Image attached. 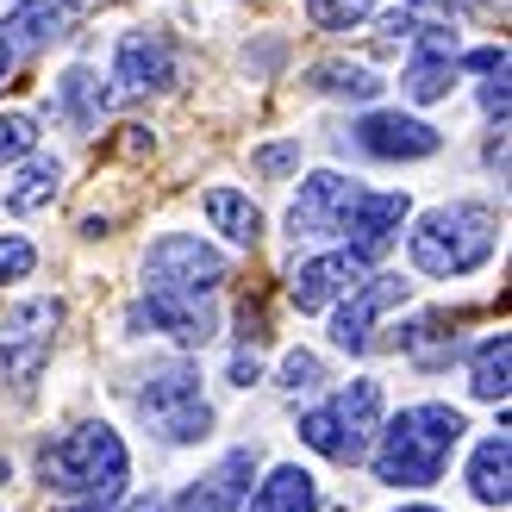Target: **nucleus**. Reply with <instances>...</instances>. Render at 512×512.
Returning <instances> with one entry per match:
<instances>
[{
    "label": "nucleus",
    "instance_id": "nucleus-1",
    "mask_svg": "<svg viewBox=\"0 0 512 512\" xmlns=\"http://www.w3.org/2000/svg\"><path fill=\"white\" fill-rule=\"evenodd\" d=\"M463 413L456 406H406L400 419H388V431H381L375 444V481L381 488H431V481L444 475L450 450L463 444Z\"/></svg>",
    "mask_w": 512,
    "mask_h": 512
},
{
    "label": "nucleus",
    "instance_id": "nucleus-2",
    "mask_svg": "<svg viewBox=\"0 0 512 512\" xmlns=\"http://www.w3.org/2000/svg\"><path fill=\"white\" fill-rule=\"evenodd\" d=\"M38 475L50 494H69V500H94L107 506L119 494V481L132 475V450H125V438L113 425H75L69 438L44 444L38 456Z\"/></svg>",
    "mask_w": 512,
    "mask_h": 512
},
{
    "label": "nucleus",
    "instance_id": "nucleus-3",
    "mask_svg": "<svg viewBox=\"0 0 512 512\" xmlns=\"http://www.w3.org/2000/svg\"><path fill=\"white\" fill-rule=\"evenodd\" d=\"M406 250H413V269L419 275H469L494 256V213L475 207V200H456V207H431L413 238H406Z\"/></svg>",
    "mask_w": 512,
    "mask_h": 512
},
{
    "label": "nucleus",
    "instance_id": "nucleus-4",
    "mask_svg": "<svg viewBox=\"0 0 512 512\" xmlns=\"http://www.w3.org/2000/svg\"><path fill=\"white\" fill-rule=\"evenodd\" d=\"M300 444L319 450L325 463H363L369 456V438L381 431V381L356 375L350 388H338L325 406H313V413H300Z\"/></svg>",
    "mask_w": 512,
    "mask_h": 512
},
{
    "label": "nucleus",
    "instance_id": "nucleus-5",
    "mask_svg": "<svg viewBox=\"0 0 512 512\" xmlns=\"http://www.w3.org/2000/svg\"><path fill=\"white\" fill-rule=\"evenodd\" d=\"M138 413L163 444H200L213 431V406L200 394V369L194 363H157L138 388Z\"/></svg>",
    "mask_w": 512,
    "mask_h": 512
},
{
    "label": "nucleus",
    "instance_id": "nucleus-6",
    "mask_svg": "<svg viewBox=\"0 0 512 512\" xmlns=\"http://www.w3.org/2000/svg\"><path fill=\"white\" fill-rule=\"evenodd\" d=\"M225 281V256L200 244L194 232H169L144 256V294H182V300H213Z\"/></svg>",
    "mask_w": 512,
    "mask_h": 512
},
{
    "label": "nucleus",
    "instance_id": "nucleus-7",
    "mask_svg": "<svg viewBox=\"0 0 512 512\" xmlns=\"http://www.w3.org/2000/svg\"><path fill=\"white\" fill-rule=\"evenodd\" d=\"M63 325V300H19L0 313V381L13 388H32L44 356H50V338Z\"/></svg>",
    "mask_w": 512,
    "mask_h": 512
},
{
    "label": "nucleus",
    "instance_id": "nucleus-8",
    "mask_svg": "<svg viewBox=\"0 0 512 512\" xmlns=\"http://www.w3.org/2000/svg\"><path fill=\"white\" fill-rule=\"evenodd\" d=\"M350 144L375 163H419V157H438L444 150V132L413 119V113H363L350 125Z\"/></svg>",
    "mask_w": 512,
    "mask_h": 512
},
{
    "label": "nucleus",
    "instance_id": "nucleus-9",
    "mask_svg": "<svg viewBox=\"0 0 512 512\" xmlns=\"http://www.w3.org/2000/svg\"><path fill=\"white\" fill-rule=\"evenodd\" d=\"M356 194H363V188H356L350 175H338V169L306 175L300 194H294V207H288V232H294V238H338Z\"/></svg>",
    "mask_w": 512,
    "mask_h": 512
},
{
    "label": "nucleus",
    "instance_id": "nucleus-10",
    "mask_svg": "<svg viewBox=\"0 0 512 512\" xmlns=\"http://www.w3.org/2000/svg\"><path fill=\"white\" fill-rule=\"evenodd\" d=\"M406 213H413V200L406 194H356L350 200V213H344V244H350V256H363V263H375V256H388L394 250V238H400V225H406Z\"/></svg>",
    "mask_w": 512,
    "mask_h": 512
},
{
    "label": "nucleus",
    "instance_id": "nucleus-11",
    "mask_svg": "<svg viewBox=\"0 0 512 512\" xmlns=\"http://www.w3.org/2000/svg\"><path fill=\"white\" fill-rule=\"evenodd\" d=\"M400 300H406V281L400 275H363L344 294L338 319H331V344H338V350H369L375 344V319L388 313V306H400Z\"/></svg>",
    "mask_w": 512,
    "mask_h": 512
},
{
    "label": "nucleus",
    "instance_id": "nucleus-12",
    "mask_svg": "<svg viewBox=\"0 0 512 512\" xmlns=\"http://www.w3.org/2000/svg\"><path fill=\"white\" fill-rule=\"evenodd\" d=\"M113 82L119 100H138V94H163L175 82V50L163 32H125L113 50Z\"/></svg>",
    "mask_w": 512,
    "mask_h": 512
},
{
    "label": "nucleus",
    "instance_id": "nucleus-13",
    "mask_svg": "<svg viewBox=\"0 0 512 512\" xmlns=\"http://www.w3.org/2000/svg\"><path fill=\"white\" fill-rule=\"evenodd\" d=\"M363 275H369V263H363V256H350V250L306 256V263L288 275V300L300 306V313H325V306H331V300H344Z\"/></svg>",
    "mask_w": 512,
    "mask_h": 512
},
{
    "label": "nucleus",
    "instance_id": "nucleus-14",
    "mask_svg": "<svg viewBox=\"0 0 512 512\" xmlns=\"http://www.w3.org/2000/svg\"><path fill=\"white\" fill-rule=\"evenodd\" d=\"M250 481H256V450H250V444H244V450H225L219 463L194 481V488L175 494L169 512H238L244 494H250Z\"/></svg>",
    "mask_w": 512,
    "mask_h": 512
},
{
    "label": "nucleus",
    "instance_id": "nucleus-15",
    "mask_svg": "<svg viewBox=\"0 0 512 512\" xmlns=\"http://www.w3.org/2000/svg\"><path fill=\"white\" fill-rule=\"evenodd\" d=\"M138 319H144L150 331H163V338L188 344V350H194V344H213V331H219L213 300H182V294H144Z\"/></svg>",
    "mask_w": 512,
    "mask_h": 512
},
{
    "label": "nucleus",
    "instance_id": "nucleus-16",
    "mask_svg": "<svg viewBox=\"0 0 512 512\" xmlns=\"http://www.w3.org/2000/svg\"><path fill=\"white\" fill-rule=\"evenodd\" d=\"M69 25H75V7L69 0H19V7L0 19V38H7L13 50H44V44H57L69 38Z\"/></svg>",
    "mask_w": 512,
    "mask_h": 512
},
{
    "label": "nucleus",
    "instance_id": "nucleus-17",
    "mask_svg": "<svg viewBox=\"0 0 512 512\" xmlns=\"http://www.w3.org/2000/svg\"><path fill=\"white\" fill-rule=\"evenodd\" d=\"M250 512H319V481L300 463H281L263 475V488L250 494Z\"/></svg>",
    "mask_w": 512,
    "mask_h": 512
},
{
    "label": "nucleus",
    "instance_id": "nucleus-18",
    "mask_svg": "<svg viewBox=\"0 0 512 512\" xmlns=\"http://www.w3.org/2000/svg\"><path fill=\"white\" fill-rule=\"evenodd\" d=\"M512 450H506V431L500 438H481L475 444V463H469V494L481 500V506H506L512 500Z\"/></svg>",
    "mask_w": 512,
    "mask_h": 512
},
{
    "label": "nucleus",
    "instance_id": "nucleus-19",
    "mask_svg": "<svg viewBox=\"0 0 512 512\" xmlns=\"http://www.w3.org/2000/svg\"><path fill=\"white\" fill-rule=\"evenodd\" d=\"M450 75H456V50L413 44V63L400 69V88H406V100H444L450 94Z\"/></svg>",
    "mask_w": 512,
    "mask_h": 512
},
{
    "label": "nucleus",
    "instance_id": "nucleus-20",
    "mask_svg": "<svg viewBox=\"0 0 512 512\" xmlns=\"http://www.w3.org/2000/svg\"><path fill=\"white\" fill-rule=\"evenodd\" d=\"M200 213H207V219H213V232H225L232 244H256V238H263V213H256L238 188H207Z\"/></svg>",
    "mask_w": 512,
    "mask_h": 512
},
{
    "label": "nucleus",
    "instance_id": "nucleus-21",
    "mask_svg": "<svg viewBox=\"0 0 512 512\" xmlns=\"http://www.w3.org/2000/svg\"><path fill=\"white\" fill-rule=\"evenodd\" d=\"M512 338L500 331V338H488L475 350V363H469V394L475 400H506V388H512Z\"/></svg>",
    "mask_w": 512,
    "mask_h": 512
},
{
    "label": "nucleus",
    "instance_id": "nucleus-22",
    "mask_svg": "<svg viewBox=\"0 0 512 512\" xmlns=\"http://www.w3.org/2000/svg\"><path fill=\"white\" fill-rule=\"evenodd\" d=\"M57 107H63V119H75V125H100V107H107L100 75H94V69H69L63 82H57Z\"/></svg>",
    "mask_w": 512,
    "mask_h": 512
},
{
    "label": "nucleus",
    "instance_id": "nucleus-23",
    "mask_svg": "<svg viewBox=\"0 0 512 512\" xmlns=\"http://www.w3.org/2000/svg\"><path fill=\"white\" fill-rule=\"evenodd\" d=\"M57 182H63V163H57V157L25 163V169H19V182L7 188V213H32V207H44V200L57 194Z\"/></svg>",
    "mask_w": 512,
    "mask_h": 512
},
{
    "label": "nucleus",
    "instance_id": "nucleus-24",
    "mask_svg": "<svg viewBox=\"0 0 512 512\" xmlns=\"http://www.w3.org/2000/svg\"><path fill=\"white\" fill-rule=\"evenodd\" d=\"M306 82H313L319 94H350V100H375V94H381L375 69H363V63H319Z\"/></svg>",
    "mask_w": 512,
    "mask_h": 512
},
{
    "label": "nucleus",
    "instance_id": "nucleus-25",
    "mask_svg": "<svg viewBox=\"0 0 512 512\" xmlns=\"http://www.w3.org/2000/svg\"><path fill=\"white\" fill-rule=\"evenodd\" d=\"M375 13V0H306V19L319 25V32H350V25H363Z\"/></svg>",
    "mask_w": 512,
    "mask_h": 512
},
{
    "label": "nucleus",
    "instance_id": "nucleus-26",
    "mask_svg": "<svg viewBox=\"0 0 512 512\" xmlns=\"http://www.w3.org/2000/svg\"><path fill=\"white\" fill-rule=\"evenodd\" d=\"M38 150V119L32 113H0V163H19Z\"/></svg>",
    "mask_w": 512,
    "mask_h": 512
},
{
    "label": "nucleus",
    "instance_id": "nucleus-27",
    "mask_svg": "<svg viewBox=\"0 0 512 512\" xmlns=\"http://www.w3.org/2000/svg\"><path fill=\"white\" fill-rule=\"evenodd\" d=\"M319 356L313 350H288V363H281V388L288 394H306V388H319Z\"/></svg>",
    "mask_w": 512,
    "mask_h": 512
},
{
    "label": "nucleus",
    "instance_id": "nucleus-28",
    "mask_svg": "<svg viewBox=\"0 0 512 512\" xmlns=\"http://www.w3.org/2000/svg\"><path fill=\"white\" fill-rule=\"evenodd\" d=\"M38 269V250L25 238H0V281H25Z\"/></svg>",
    "mask_w": 512,
    "mask_h": 512
},
{
    "label": "nucleus",
    "instance_id": "nucleus-29",
    "mask_svg": "<svg viewBox=\"0 0 512 512\" xmlns=\"http://www.w3.org/2000/svg\"><path fill=\"white\" fill-rule=\"evenodd\" d=\"M413 13H425V19H444V25H456L463 13H481L488 0H406Z\"/></svg>",
    "mask_w": 512,
    "mask_h": 512
},
{
    "label": "nucleus",
    "instance_id": "nucleus-30",
    "mask_svg": "<svg viewBox=\"0 0 512 512\" xmlns=\"http://www.w3.org/2000/svg\"><path fill=\"white\" fill-rule=\"evenodd\" d=\"M250 163L263 169V175H281V169H288V163H300V144H269V150H256Z\"/></svg>",
    "mask_w": 512,
    "mask_h": 512
},
{
    "label": "nucleus",
    "instance_id": "nucleus-31",
    "mask_svg": "<svg viewBox=\"0 0 512 512\" xmlns=\"http://www.w3.org/2000/svg\"><path fill=\"white\" fill-rule=\"evenodd\" d=\"M481 107H488V119L506 125V69H494L488 82H481Z\"/></svg>",
    "mask_w": 512,
    "mask_h": 512
},
{
    "label": "nucleus",
    "instance_id": "nucleus-32",
    "mask_svg": "<svg viewBox=\"0 0 512 512\" xmlns=\"http://www.w3.org/2000/svg\"><path fill=\"white\" fill-rule=\"evenodd\" d=\"M463 69H475V75H494V69H506V50L500 44H488V50H469V57H456Z\"/></svg>",
    "mask_w": 512,
    "mask_h": 512
},
{
    "label": "nucleus",
    "instance_id": "nucleus-33",
    "mask_svg": "<svg viewBox=\"0 0 512 512\" xmlns=\"http://www.w3.org/2000/svg\"><path fill=\"white\" fill-rule=\"evenodd\" d=\"M256 375H263V356H256V350H238V356H232V381H238V388H250Z\"/></svg>",
    "mask_w": 512,
    "mask_h": 512
},
{
    "label": "nucleus",
    "instance_id": "nucleus-34",
    "mask_svg": "<svg viewBox=\"0 0 512 512\" xmlns=\"http://www.w3.org/2000/svg\"><path fill=\"white\" fill-rule=\"evenodd\" d=\"M119 512H163V500H157V494H138V500H125Z\"/></svg>",
    "mask_w": 512,
    "mask_h": 512
},
{
    "label": "nucleus",
    "instance_id": "nucleus-35",
    "mask_svg": "<svg viewBox=\"0 0 512 512\" xmlns=\"http://www.w3.org/2000/svg\"><path fill=\"white\" fill-rule=\"evenodd\" d=\"M7 75H13V44L0 38V88H7Z\"/></svg>",
    "mask_w": 512,
    "mask_h": 512
},
{
    "label": "nucleus",
    "instance_id": "nucleus-36",
    "mask_svg": "<svg viewBox=\"0 0 512 512\" xmlns=\"http://www.w3.org/2000/svg\"><path fill=\"white\" fill-rule=\"evenodd\" d=\"M400 512H438V506H400Z\"/></svg>",
    "mask_w": 512,
    "mask_h": 512
},
{
    "label": "nucleus",
    "instance_id": "nucleus-37",
    "mask_svg": "<svg viewBox=\"0 0 512 512\" xmlns=\"http://www.w3.org/2000/svg\"><path fill=\"white\" fill-rule=\"evenodd\" d=\"M69 7H82V0H69Z\"/></svg>",
    "mask_w": 512,
    "mask_h": 512
}]
</instances>
